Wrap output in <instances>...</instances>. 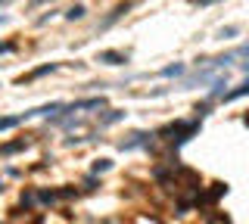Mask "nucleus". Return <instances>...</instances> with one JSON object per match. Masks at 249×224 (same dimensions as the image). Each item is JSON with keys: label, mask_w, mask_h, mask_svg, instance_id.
<instances>
[{"label": "nucleus", "mask_w": 249, "mask_h": 224, "mask_svg": "<svg viewBox=\"0 0 249 224\" xmlns=\"http://www.w3.org/2000/svg\"><path fill=\"white\" fill-rule=\"evenodd\" d=\"M6 3H13V0H0V6H6Z\"/></svg>", "instance_id": "ddd939ff"}, {"label": "nucleus", "mask_w": 249, "mask_h": 224, "mask_svg": "<svg viewBox=\"0 0 249 224\" xmlns=\"http://www.w3.org/2000/svg\"><path fill=\"white\" fill-rule=\"evenodd\" d=\"M66 19H72V22L75 19H84V6H72V10L66 13Z\"/></svg>", "instance_id": "39448f33"}, {"label": "nucleus", "mask_w": 249, "mask_h": 224, "mask_svg": "<svg viewBox=\"0 0 249 224\" xmlns=\"http://www.w3.org/2000/svg\"><path fill=\"white\" fill-rule=\"evenodd\" d=\"M0 50H6V47H0Z\"/></svg>", "instance_id": "2eb2a0df"}, {"label": "nucleus", "mask_w": 249, "mask_h": 224, "mask_svg": "<svg viewBox=\"0 0 249 224\" xmlns=\"http://www.w3.org/2000/svg\"><path fill=\"white\" fill-rule=\"evenodd\" d=\"M146 140H150V134L137 131V134H131V140H122V150H134V146H143Z\"/></svg>", "instance_id": "f03ea898"}, {"label": "nucleus", "mask_w": 249, "mask_h": 224, "mask_svg": "<svg viewBox=\"0 0 249 224\" xmlns=\"http://www.w3.org/2000/svg\"><path fill=\"white\" fill-rule=\"evenodd\" d=\"M128 56H122V53H115V50H106V53H100V63H106V66H122Z\"/></svg>", "instance_id": "7ed1b4c3"}, {"label": "nucleus", "mask_w": 249, "mask_h": 224, "mask_svg": "<svg viewBox=\"0 0 249 224\" xmlns=\"http://www.w3.org/2000/svg\"><path fill=\"white\" fill-rule=\"evenodd\" d=\"M246 125H249V115H246Z\"/></svg>", "instance_id": "4468645a"}, {"label": "nucleus", "mask_w": 249, "mask_h": 224, "mask_svg": "<svg viewBox=\"0 0 249 224\" xmlns=\"http://www.w3.org/2000/svg\"><path fill=\"white\" fill-rule=\"evenodd\" d=\"M16 125H19V119H13V115L0 119V131H6V128H16Z\"/></svg>", "instance_id": "0eeeda50"}, {"label": "nucleus", "mask_w": 249, "mask_h": 224, "mask_svg": "<svg viewBox=\"0 0 249 224\" xmlns=\"http://www.w3.org/2000/svg\"><path fill=\"white\" fill-rule=\"evenodd\" d=\"M184 72V66H168V69H162V75L165 78H171V75H181Z\"/></svg>", "instance_id": "6e6552de"}, {"label": "nucleus", "mask_w": 249, "mask_h": 224, "mask_svg": "<svg viewBox=\"0 0 249 224\" xmlns=\"http://www.w3.org/2000/svg\"><path fill=\"white\" fill-rule=\"evenodd\" d=\"M131 6H134V3H119V6H115V10H112V13H109V16H106L103 22H100V28H109V25H112V22H119V19L124 16V13H128V10H131Z\"/></svg>", "instance_id": "f257e3e1"}, {"label": "nucleus", "mask_w": 249, "mask_h": 224, "mask_svg": "<svg viewBox=\"0 0 249 224\" xmlns=\"http://www.w3.org/2000/svg\"><path fill=\"white\" fill-rule=\"evenodd\" d=\"M218 34H221V37H233V34H237V25H228V28H221Z\"/></svg>", "instance_id": "1a4fd4ad"}, {"label": "nucleus", "mask_w": 249, "mask_h": 224, "mask_svg": "<svg viewBox=\"0 0 249 224\" xmlns=\"http://www.w3.org/2000/svg\"><path fill=\"white\" fill-rule=\"evenodd\" d=\"M243 94H249V81L243 84V87H237V90H231V94H228V97H224V100H237V97H243Z\"/></svg>", "instance_id": "423d86ee"}, {"label": "nucleus", "mask_w": 249, "mask_h": 224, "mask_svg": "<svg viewBox=\"0 0 249 224\" xmlns=\"http://www.w3.org/2000/svg\"><path fill=\"white\" fill-rule=\"evenodd\" d=\"M240 53H243V56H249V44H246V47H243V50H240Z\"/></svg>", "instance_id": "f8f14e48"}, {"label": "nucleus", "mask_w": 249, "mask_h": 224, "mask_svg": "<svg viewBox=\"0 0 249 224\" xmlns=\"http://www.w3.org/2000/svg\"><path fill=\"white\" fill-rule=\"evenodd\" d=\"M106 168H109V159H100V162H97V165H93V172H97V174H100V172H106Z\"/></svg>", "instance_id": "9d476101"}, {"label": "nucleus", "mask_w": 249, "mask_h": 224, "mask_svg": "<svg viewBox=\"0 0 249 224\" xmlns=\"http://www.w3.org/2000/svg\"><path fill=\"white\" fill-rule=\"evenodd\" d=\"M122 115H124V112H119V109H109V112L103 115V119H100V125H115V121H119Z\"/></svg>", "instance_id": "20e7f679"}, {"label": "nucleus", "mask_w": 249, "mask_h": 224, "mask_svg": "<svg viewBox=\"0 0 249 224\" xmlns=\"http://www.w3.org/2000/svg\"><path fill=\"white\" fill-rule=\"evenodd\" d=\"M44 3H53V0H31L28 10H37V6H44Z\"/></svg>", "instance_id": "9b49d317"}]
</instances>
